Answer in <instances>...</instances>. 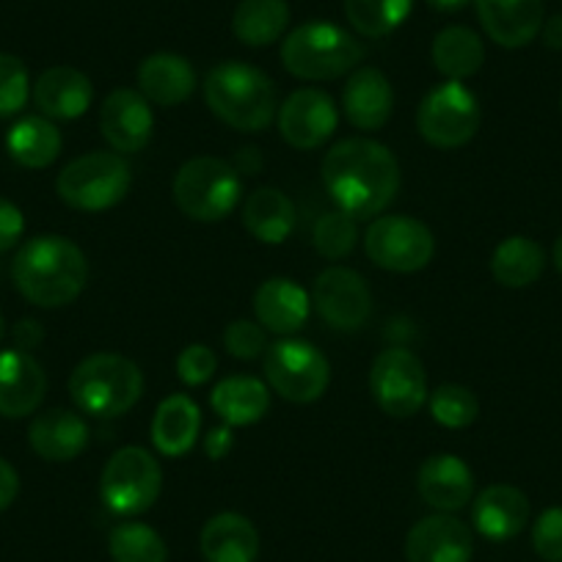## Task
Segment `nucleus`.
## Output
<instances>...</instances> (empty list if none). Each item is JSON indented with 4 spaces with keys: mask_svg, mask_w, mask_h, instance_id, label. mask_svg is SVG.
Returning <instances> with one entry per match:
<instances>
[{
    "mask_svg": "<svg viewBox=\"0 0 562 562\" xmlns=\"http://www.w3.org/2000/svg\"><path fill=\"white\" fill-rule=\"evenodd\" d=\"M367 257L392 273H416L434 259L436 237L422 221L408 215H381L364 235Z\"/></svg>",
    "mask_w": 562,
    "mask_h": 562,
    "instance_id": "nucleus-11",
    "label": "nucleus"
},
{
    "mask_svg": "<svg viewBox=\"0 0 562 562\" xmlns=\"http://www.w3.org/2000/svg\"><path fill=\"white\" fill-rule=\"evenodd\" d=\"M199 546L207 562H257L259 532L240 513H218L204 524Z\"/></svg>",
    "mask_w": 562,
    "mask_h": 562,
    "instance_id": "nucleus-27",
    "label": "nucleus"
},
{
    "mask_svg": "<svg viewBox=\"0 0 562 562\" xmlns=\"http://www.w3.org/2000/svg\"><path fill=\"white\" fill-rule=\"evenodd\" d=\"M243 193L240 175L221 158H193L175 177V202L188 218L213 224L237 207Z\"/></svg>",
    "mask_w": 562,
    "mask_h": 562,
    "instance_id": "nucleus-6",
    "label": "nucleus"
},
{
    "mask_svg": "<svg viewBox=\"0 0 562 562\" xmlns=\"http://www.w3.org/2000/svg\"><path fill=\"white\" fill-rule=\"evenodd\" d=\"M224 345L229 356L240 361H254L265 356L268 350V339H265V328L254 321H235L226 326Z\"/></svg>",
    "mask_w": 562,
    "mask_h": 562,
    "instance_id": "nucleus-39",
    "label": "nucleus"
},
{
    "mask_svg": "<svg viewBox=\"0 0 562 562\" xmlns=\"http://www.w3.org/2000/svg\"><path fill=\"white\" fill-rule=\"evenodd\" d=\"M290 25L288 0H240L232 14V34L248 47H268Z\"/></svg>",
    "mask_w": 562,
    "mask_h": 562,
    "instance_id": "nucleus-31",
    "label": "nucleus"
},
{
    "mask_svg": "<svg viewBox=\"0 0 562 562\" xmlns=\"http://www.w3.org/2000/svg\"><path fill=\"white\" fill-rule=\"evenodd\" d=\"M144 394L138 364L119 353H94L69 375V397L83 414L113 419L133 408Z\"/></svg>",
    "mask_w": 562,
    "mask_h": 562,
    "instance_id": "nucleus-4",
    "label": "nucleus"
},
{
    "mask_svg": "<svg viewBox=\"0 0 562 562\" xmlns=\"http://www.w3.org/2000/svg\"><path fill=\"white\" fill-rule=\"evenodd\" d=\"M14 288L42 310L67 306L83 293L89 279L86 254L61 235H40L25 243L12 262Z\"/></svg>",
    "mask_w": 562,
    "mask_h": 562,
    "instance_id": "nucleus-2",
    "label": "nucleus"
},
{
    "mask_svg": "<svg viewBox=\"0 0 562 562\" xmlns=\"http://www.w3.org/2000/svg\"><path fill=\"white\" fill-rule=\"evenodd\" d=\"M94 86L75 67H53L34 83V102L47 119H78L89 111Z\"/></svg>",
    "mask_w": 562,
    "mask_h": 562,
    "instance_id": "nucleus-25",
    "label": "nucleus"
},
{
    "mask_svg": "<svg viewBox=\"0 0 562 562\" xmlns=\"http://www.w3.org/2000/svg\"><path fill=\"white\" fill-rule=\"evenodd\" d=\"M113 562H166L169 546L158 529L140 521H124L108 538Z\"/></svg>",
    "mask_w": 562,
    "mask_h": 562,
    "instance_id": "nucleus-35",
    "label": "nucleus"
},
{
    "mask_svg": "<svg viewBox=\"0 0 562 562\" xmlns=\"http://www.w3.org/2000/svg\"><path fill=\"white\" fill-rule=\"evenodd\" d=\"M540 34H543L546 47H551V50H562V14H554V18L546 20Z\"/></svg>",
    "mask_w": 562,
    "mask_h": 562,
    "instance_id": "nucleus-46",
    "label": "nucleus"
},
{
    "mask_svg": "<svg viewBox=\"0 0 562 562\" xmlns=\"http://www.w3.org/2000/svg\"><path fill=\"white\" fill-rule=\"evenodd\" d=\"M18 494H20L18 469H14L9 461H3V458H0V510L12 507V502L18 499Z\"/></svg>",
    "mask_w": 562,
    "mask_h": 562,
    "instance_id": "nucleus-43",
    "label": "nucleus"
},
{
    "mask_svg": "<svg viewBox=\"0 0 562 562\" xmlns=\"http://www.w3.org/2000/svg\"><path fill=\"white\" fill-rule=\"evenodd\" d=\"M61 130L47 116H25L12 124L7 135V149L23 169H47L61 155Z\"/></svg>",
    "mask_w": 562,
    "mask_h": 562,
    "instance_id": "nucleus-30",
    "label": "nucleus"
},
{
    "mask_svg": "<svg viewBox=\"0 0 562 562\" xmlns=\"http://www.w3.org/2000/svg\"><path fill=\"white\" fill-rule=\"evenodd\" d=\"M164 472L155 456L144 447H122L102 469L100 496L116 516H138L158 502Z\"/></svg>",
    "mask_w": 562,
    "mask_h": 562,
    "instance_id": "nucleus-8",
    "label": "nucleus"
},
{
    "mask_svg": "<svg viewBox=\"0 0 562 562\" xmlns=\"http://www.w3.org/2000/svg\"><path fill=\"white\" fill-rule=\"evenodd\" d=\"M434 67L447 80H467L483 69L485 47L480 34L467 25H450L434 40Z\"/></svg>",
    "mask_w": 562,
    "mask_h": 562,
    "instance_id": "nucleus-32",
    "label": "nucleus"
},
{
    "mask_svg": "<svg viewBox=\"0 0 562 562\" xmlns=\"http://www.w3.org/2000/svg\"><path fill=\"white\" fill-rule=\"evenodd\" d=\"M312 240H315V248L321 251V257L342 259L356 248L359 226H356L353 215L342 213V210H334V213H326L317 218L315 237Z\"/></svg>",
    "mask_w": 562,
    "mask_h": 562,
    "instance_id": "nucleus-37",
    "label": "nucleus"
},
{
    "mask_svg": "<svg viewBox=\"0 0 562 562\" xmlns=\"http://www.w3.org/2000/svg\"><path fill=\"white\" fill-rule=\"evenodd\" d=\"M480 102L461 80H447L425 94L416 111V127L422 138L436 149H458L477 135Z\"/></svg>",
    "mask_w": 562,
    "mask_h": 562,
    "instance_id": "nucleus-9",
    "label": "nucleus"
},
{
    "mask_svg": "<svg viewBox=\"0 0 562 562\" xmlns=\"http://www.w3.org/2000/svg\"><path fill=\"white\" fill-rule=\"evenodd\" d=\"M232 447H235V436H232L229 425L213 428L207 434V439H204V452H207V458H213V461H221V458L229 456Z\"/></svg>",
    "mask_w": 562,
    "mask_h": 562,
    "instance_id": "nucleus-44",
    "label": "nucleus"
},
{
    "mask_svg": "<svg viewBox=\"0 0 562 562\" xmlns=\"http://www.w3.org/2000/svg\"><path fill=\"white\" fill-rule=\"evenodd\" d=\"M554 265H557V270H560V276H562V235L557 237V243H554Z\"/></svg>",
    "mask_w": 562,
    "mask_h": 562,
    "instance_id": "nucleus-48",
    "label": "nucleus"
},
{
    "mask_svg": "<svg viewBox=\"0 0 562 562\" xmlns=\"http://www.w3.org/2000/svg\"><path fill=\"white\" fill-rule=\"evenodd\" d=\"M342 111L361 133H378L386 127L394 111V91L386 75L375 67L350 75L342 89Z\"/></svg>",
    "mask_w": 562,
    "mask_h": 562,
    "instance_id": "nucleus-19",
    "label": "nucleus"
},
{
    "mask_svg": "<svg viewBox=\"0 0 562 562\" xmlns=\"http://www.w3.org/2000/svg\"><path fill=\"white\" fill-rule=\"evenodd\" d=\"M14 342H18V350L36 348L42 342V328L36 321H23L14 328Z\"/></svg>",
    "mask_w": 562,
    "mask_h": 562,
    "instance_id": "nucleus-45",
    "label": "nucleus"
},
{
    "mask_svg": "<svg viewBox=\"0 0 562 562\" xmlns=\"http://www.w3.org/2000/svg\"><path fill=\"white\" fill-rule=\"evenodd\" d=\"M323 182L342 213L370 218L383 213L400 191V166L392 149L372 138L339 140L323 160Z\"/></svg>",
    "mask_w": 562,
    "mask_h": 562,
    "instance_id": "nucleus-1",
    "label": "nucleus"
},
{
    "mask_svg": "<svg viewBox=\"0 0 562 562\" xmlns=\"http://www.w3.org/2000/svg\"><path fill=\"white\" fill-rule=\"evenodd\" d=\"M196 89V69L177 53H155L138 67V91L160 108L182 105Z\"/></svg>",
    "mask_w": 562,
    "mask_h": 562,
    "instance_id": "nucleus-24",
    "label": "nucleus"
},
{
    "mask_svg": "<svg viewBox=\"0 0 562 562\" xmlns=\"http://www.w3.org/2000/svg\"><path fill=\"white\" fill-rule=\"evenodd\" d=\"M215 370H218V356L202 342L188 345L177 359V375L186 386H202L215 375Z\"/></svg>",
    "mask_w": 562,
    "mask_h": 562,
    "instance_id": "nucleus-41",
    "label": "nucleus"
},
{
    "mask_svg": "<svg viewBox=\"0 0 562 562\" xmlns=\"http://www.w3.org/2000/svg\"><path fill=\"white\" fill-rule=\"evenodd\" d=\"M546 268L543 248L535 240L521 235H513L496 246L491 257V273L499 281L502 288L524 290L540 279Z\"/></svg>",
    "mask_w": 562,
    "mask_h": 562,
    "instance_id": "nucleus-33",
    "label": "nucleus"
},
{
    "mask_svg": "<svg viewBox=\"0 0 562 562\" xmlns=\"http://www.w3.org/2000/svg\"><path fill=\"white\" fill-rule=\"evenodd\" d=\"M3 337H7V323H3V315H0V342H3Z\"/></svg>",
    "mask_w": 562,
    "mask_h": 562,
    "instance_id": "nucleus-49",
    "label": "nucleus"
},
{
    "mask_svg": "<svg viewBox=\"0 0 562 562\" xmlns=\"http://www.w3.org/2000/svg\"><path fill=\"white\" fill-rule=\"evenodd\" d=\"M100 130L116 153H140L155 133L149 100L133 89L111 91L100 108Z\"/></svg>",
    "mask_w": 562,
    "mask_h": 562,
    "instance_id": "nucleus-15",
    "label": "nucleus"
},
{
    "mask_svg": "<svg viewBox=\"0 0 562 562\" xmlns=\"http://www.w3.org/2000/svg\"><path fill=\"white\" fill-rule=\"evenodd\" d=\"M414 0H345V18L361 36L381 40L408 20Z\"/></svg>",
    "mask_w": 562,
    "mask_h": 562,
    "instance_id": "nucleus-34",
    "label": "nucleus"
},
{
    "mask_svg": "<svg viewBox=\"0 0 562 562\" xmlns=\"http://www.w3.org/2000/svg\"><path fill=\"white\" fill-rule=\"evenodd\" d=\"M25 232L23 210L12 204L9 199H0V254L12 251Z\"/></svg>",
    "mask_w": 562,
    "mask_h": 562,
    "instance_id": "nucleus-42",
    "label": "nucleus"
},
{
    "mask_svg": "<svg viewBox=\"0 0 562 562\" xmlns=\"http://www.w3.org/2000/svg\"><path fill=\"white\" fill-rule=\"evenodd\" d=\"M430 7L439 9V12H458V9H463L469 3V0H428Z\"/></svg>",
    "mask_w": 562,
    "mask_h": 562,
    "instance_id": "nucleus-47",
    "label": "nucleus"
},
{
    "mask_svg": "<svg viewBox=\"0 0 562 562\" xmlns=\"http://www.w3.org/2000/svg\"><path fill=\"white\" fill-rule=\"evenodd\" d=\"M483 31L502 47H527L543 29V0H474Z\"/></svg>",
    "mask_w": 562,
    "mask_h": 562,
    "instance_id": "nucleus-18",
    "label": "nucleus"
},
{
    "mask_svg": "<svg viewBox=\"0 0 562 562\" xmlns=\"http://www.w3.org/2000/svg\"><path fill=\"white\" fill-rule=\"evenodd\" d=\"M31 94L29 67L12 53H0V119L14 116L25 108Z\"/></svg>",
    "mask_w": 562,
    "mask_h": 562,
    "instance_id": "nucleus-38",
    "label": "nucleus"
},
{
    "mask_svg": "<svg viewBox=\"0 0 562 562\" xmlns=\"http://www.w3.org/2000/svg\"><path fill=\"white\" fill-rule=\"evenodd\" d=\"M472 529L450 513L422 518L405 538V560L408 562H472Z\"/></svg>",
    "mask_w": 562,
    "mask_h": 562,
    "instance_id": "nucleus-16",
    "label": "nucleus"
},
{
    "mask_svg": "<svg viewBox=\"0 0 562 562\" xmlns=\"http://www.w3.org/2000/svg\"><path fill=\"white\" fill-rule=\"evenodd\" d=\"M312 304L337 331H359L372 315V295L361 273L350 268H328L315 279Z\"/></svg>",
    "mask_w": 562,
    "mask_h": 562,
    "instance_id": "nucleus-13",
    "label": "nucleus"
},
{
    "mask_svg": "<svg viewBox=\"0 0 562 562\" xmlns=\"http://www.w3.org/2000/svg\"><path fill=\"white\" fill-rule=\"evenodd\" d=\"M532 546L540 560L562 562V507H549L532 527Z\"/></svg>",
    "mask_w": 562,
    "mask_h": 562,
    "instance_id": "nucleus-40",
    "label": "nucleus"
},
{
    "mask_svg": "<svg viewBox=\"0 0 562 562\" xmlns=\"http://www.w3.org/2000/svg\"><path fill=\"white\" fill-rule=\"evenodd\" d=\"M312 295L293 279H268L254 293V315L265 331L290 337L310 321Z\"/></svg>",
    "mask_w": 562,
    "mask_h": 562,
    "instance_id": "nucleus-20",
    "label": "nucleus"
},
{
    "mask_svg": "<svg viewBox=\"0 0 562 562\" xmlns=\"http://www.w3.org/2000/svg\"><path fill=\"white\" fill-rule=\"evenodd\" d=\"M215 414L224 419L229 428H248L262 419L270 408V392L259 378L235 375L224 378L210 394Z\"/></svg>",
    "mask_w": 562,
    "mask_h": 562,
    "instance_id": "nucleus-29",
    "label": "nucleus"
},
{
    "mask_svg": "<svg viewBox=\"0 0 562 562\" xmlns=\"http://www.w3.org/2000/svg\"><path fill=\"white\" fill-rule=\"evenodd\" d=\"M202 428V411L188 394H171L153 416V445L160 456L180 458L193 450Z\"/></svg>",
    "mask_w": 562,
    "mask_h": 562,
    "instance_id": "nucleus-26",
    "label": "nucleus"
},
{
    "mask_svg": "<svg viewBox=\"0 0 562 562\" xmlns=\"http://www.w3.org/2000/svg\"><path fill=\"white\" fill-rule=\"evenodd\" d=\"M210 111L240 133H262L276 119V86L262 69L243 61H224L204 80Z\"/></svg>",
    "mask_w": 562,
    "mask_h": 562,
    "instance_id": "nucleus-3",
    "label": "nucleus"
},
{
    "mask_svg": "<svg viewBox=\"0 0 562 562\" xmlns=\"http://www.w3.org/2000/svg\"><path fill=\"white\" fill-rule=\"evenodd\" d=\"M370 392L383 414L408 419L428 403V372L411 350L386 348L370 370Z\"/></svg>",
    "mask_w": 562,
    "mask_h": 562,
    "instance_id": "nucleus-12",
    "label": "nucleus"
},
{
    "mask_svg": "<svg viewBox=\"0 0 562 562\" xmlns=\"http://www.w3.org/2000/svg\"><path fill=\"white\" fill-rule=\"evenodd\" d=\"M529 521V499L521 488L516 485H488L480 491L472 507V524L483 538L496 540H513L516 535L524 532Z\"/></svg>",
    "mask_w": 562,
    "mask_h": 562,
    "instance_id": "nucleus-21",
    "label": "nucleus"
},
{
    "mask_svg": "<svg viewBox=\"0 0 562 562\" xmlns=\"http://www.w3.org/2000/svg\"><path fill=\"white\" fill-rule=\"evenodd\" d=\"M295 204L288 193H281L279 188H259L243 204V224L257 237L259 243L268 246H279L288 240L295 229Z\"/></svg>",
    "mask_w": 562,
    "mask_h": 562,
    "instance_id": "nucleus-28",
    "label": "nucleus"
},
{
    "mask_svg": "<svg viewBox=\"0 0 562 562\" xmlns=\"http://www.w3.org/2000/svg\"><path fill=\"white\" fill-rule=\"evenodd\" d=\"M130 182L133 177L127 160L113 153H89L64 166L56 180V191L69 207L102 213L116 207L127 196Z\"/></svg>",
    "mask_w": 562,
    "mask_h": 562,
    "instance_id": "nucleus-7",
    "label": "nucleus"
},
{
    "mask_svg": "<svg viewBox=\"0 0 562 562\" xmlns=\"http://www.w3.org/2000/svg\"><path fill=\"white\" fill-rule=\"evenodd\" d=\"M265 378L290 403H315L331 383L328 359L304 339H279L265 350Z\"/></svg>",
    "mask_w": 562,
    "mask_h": 562,
    "instance_id": "nucleus-10",
    "label": "nucleus"
},
{
    "mask_svg": "<svg viewBox=\"0 0 562 562\" xmlns=\"http://www.w3.org/2000/svg\"><path fill=\"white\" fill-rule=\"evenodd\" d=\"M339 122L337 105L321 89H299L279 111V133L293 149H317L334 135Z\"/></svg>",
    "mask_w": 562,
    "mask_h": 562,
    "instance_id": "nucleus-14",
    "label": "nucleus"
},
{
    "mask_svg": "<svg viewBox=\"0 0 562 562\" xmlns=\"http://www.w3.org/2000/svg\"><path fill=\"white\" fill-rule=\"evenodd\" d=\"M419 496L441 513L461 510L474 496V474L458 456H430L416 477Z\"/></svg>",
    "mask_w": 562,
    "mask_h": 562,
    "instance_id": "nucleus-22",
    "label": "nucleus"
},
{
    "mask_svg": "<svg viewBox=\"0 0 562 562\" xmlns=\"http://www.w3.org/2000/svg\"><path fill=\"white\" fill-rule=\"evenodd\" d=\"M31 450L50 463L75 461L89 447V425L67 408H50L36 416L29 428Z\"/></svg>",
    "mask_w": 562,
    "mask_h": 562,
    "instance_id": "nucleus-23",
    "label": "nucleus"
},
{
    "mask_svg": "<svg viewBox=\"0 0 562 562\" xmlns=\"http://www.w3.org/2000/svg\"><path fill=\"white\" fill-rule=\"evenodd\" d=\"M47 392V375L29 350L0 353V416L23 419L34 414Z\"/></svg>",
    "mask_w": 562,
    "mask_h": 562,
    "instance_id": "nucleus-17",
    "label": "nucleus"
},
{
    "mask_svg": "<svg viewBox=\"0 0 562 562\" xmlns=\"http://www.w3.org/2000/svg\"><path fill=\"white\" fill-rule=\"evenodd\" d=\"M560 105H562V100H560Z\"/></svg>",
    "mask_w": 562,
    "mask_h": 562,
    "instance_id": "nucleus-50",
    "label": "nucleus"
},
{
    "mask_svg": "<svg viewBox=\"0 0 562 562\" xmlns=\"http://www.w3.org/2000/svg\"><path fill=\"white\" fill-rule=\"evenodd\" d=\"M364 47L334 23H306L290 31L281 45V64L301 80H334L359 67Z\"/></svg>",
    "mask_w": 562,
    "mask_h": 562,
    "instance_id": "nucleus-5",
    "label": "nucleus"
},
{
    "mask_svg": "<svg viewBox=\"0 0 562 562\" xmlns=\"http://www.w3.org/2000/svg\"><path fill=\"white\" fill-rule=\"evenodd\" d=\"M430 414L439 425L450 430L469 428L480 416V400L474 397L472 389L458 386V383H445L430 394Z\"/></svg>",
    "mask_w": 562,
    "mask_h": 562,
    "instance_id": "nucleus-36",
    "label": "nucleus"
}]
</instances>
